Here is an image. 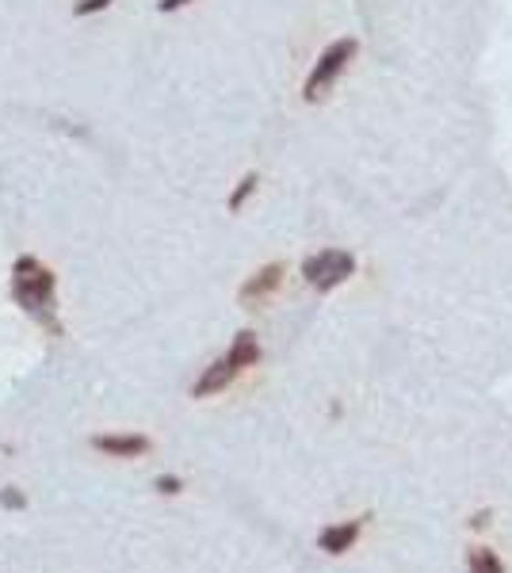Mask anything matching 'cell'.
Here are the masks:
<instances>
[{
	"label": "cell",
	"instance_id": "cell-3",
	"mask_svg": "<svg viewBox=\"0 0 512 573\" xmlns=\"http://www.w3.org/2000/svg\"><path fill=\"white\" fill-rule=\"evenodd\" d=\"M352 58H356V38H336V42H329V47L322 50V58H317V66H314L310 77H306V100H322V96L333 89V80L348 69Z\"/></svg>",
	"mask_w": 512,
	"mask_h": 573
},
{
	"label": "cell",
	"instance_id": "cell-1",
	"mask_svg": "<svg viewBox=\"0 0 512 573\" xmlns=\"http://www.w3.org/2000/svg\"><path fill=\"white\" fill-rule=\"evenodd\" d=\"M12 299L24 313H31L42 329L61 333V325H58V283H54V271L47 264H38L35 257H19L12 268Z\"/></svg>",
	"mask_w": 512,
	"mask_h": 573
},
{
	"label": "cell",
	"instance_id": "cell-7",
	"mask_svg": "<svg viewBox=\"0 0 512 573\" xmlns=\"http://www.w3.org/2000/svg\"><path fill=\"white\" fill-rule=\"evenodd\" d=\"M356 539H359V520H345V524L325 527V532L317 536V546H322L325 555H345Z\"/></svg>",
	"mask_w": 512,
	"mask_h": 573
},
{
	"label": "cell",
	"instance_id": "cell-10",
	"mask_svg": "<svg viewBox=\"0 0 512 573\" xmlns=\"http://www.w3.org/2000/svg\"><path fill=\"white\" fill-rule=\"evenodd\" d=\"M112 0H77L73 5V16H96V12H103Z\"/></svg>",
	"mask_w": 512,
	"mask_h": 573
},
{
	"label": "cell",
	"instance_id": "cell-2",
	"mask_svg": "<svg viewBox=\"0 0 512 573\" xmlns=\"http://www.w3.org/2000/svg\"><path fill=\"white\" fill-rule=\"evenodd\" d=\"M256 359H261V341H256V333H238L233 336V345L226 355H219L215 364H210L199 382L191 387V398H210V394H222L233 378H238L245 367H256Z\"/></svg>",
	"mask_w": 512,
	"mask_h": 573
},
{
	"label": "cell",
	"instance_id": "cell-12",
	"mask_svg": "<svg viewBox=\"0 0 512 573\" xmlns=\"http://www.w3.org/2000/svg\"><path fill=\"white\" fill-rule=\"evenodd\" d=\"M184 5H191V0H157V12H176Z\"/></svg>",
	"mask_w": 512,
	"mask_h": 573
},
{
	"label": "cell",
	"instance_id": "cell-8",
	"mask_svg": "<svg viewBox=\"0 0 512 573\" xmlns=\"http://www.w3.org/2000/svg\"><path fill=\"white\" fill-rule=\"evenodd\" d=\"M466 566H471V573H505L501 558H497L489 546H478V550H471V558H466Z\"/></svg>",
	"mask_w": 512,
	"mask_h": 573
},
{
	"label": "cell",
	"instance_id": "cell-9",
	"mask_svg": "<svg viewBox=\"0 0 512 573\" xmlns=\"http://www.w3.org/2000/svg\"><path fill=\"white\" fill-rule=\"evenodd\" d=\"M252 191H256V173H249V176L238 184V191L229 196V210H241V207H245V199L252 196Z\"/></svg>",
	"mask_w": 512,
	"mask_h": 573
},
{
	"label": "cell",
	"instance_id": "cell-11",
	"mask_svg": "<svg viewBox=\"0 0 512 573\" xmlns=\"http://www.w3.org/2000/svg\"><path fill=\"white\" fill-rule=\"evenodd\" d=\"M0 501H5L8 508H24V493H16V490H8V493H0Z\"/></svg>",
	"mask_w": 512,
	"mask_h": 573
},
{
	"label": "cell",
	"instance_id": "cell-5",
	"mask_svg": "<svg viewBox=\"0 0 512 573\" xmlns=\"http://www.w3.org/2000/svg\"><path fill=\"white\" fill-rule=\"evenodd\" d=\"M92 448L112 455V459H138L149 451V440L138 436V432H108V436H96Z\"/></svg>",
	"mask_w": 512,
	"mask_h": 573
},
{
	"label": "cell",
	"instance_id": "cell-4",
	"mask_svg": "<svg viewBox=\"0 0 512 573\" xmlns=\"http://www.w3.org/2000/svg\"><path fill=\"white\" fill-rule=\"evenodd\" d=\"M352 271H356V260H352V252H345V249H322L317 257H310L303 264L306 283L317 287V291H333L336 283H345Z\"/></svg>",
	"mask_w": 512,
	"mask_h": 573
},
{
	"label": "cell",
	"instance_id": "cell-6",
	"mask_svg": "<svg viewBox=\"0 0 512 573\" xmlns=\"http://www.w3.org/2000/svg\"><path fill=\"white\" fill-rule=\"evenodd\" d=\"M280 283H283V264H268V268H261V271H252L249 283L241 287V302H245V306L264 302Z\"/></svg>",
	"mask_w": 512,
	"mask_h": 573
}]
</instances>
